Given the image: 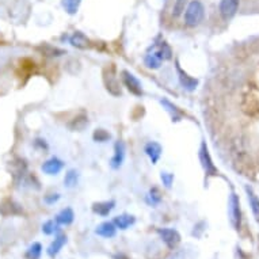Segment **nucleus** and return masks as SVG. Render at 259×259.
<instances>
[{
    "label": "nucleus",
    "mask_w": 259,
    "mask_h": 259,
    "mask_svg": "<svg viewBox=\"0 0 259 259\" xmlns=\"http://www.w3.org/2000/svg\"><path fill=\"white\" fill-rule=\"evenodd\" d=\"M149 51L153 52L161 61H168V60L172 59V51H171L170 45L166 41H161L160 44H155Z\"/></svg>",
    "instance_id": "9b49d317"
},
{
    "label": "nucleus",
    "mask_w": 259,
    "mask_h": 259,
    "mask_svg": "<svg viewBox=\"0 0 259 259\" xmlns=\"http://www.w3.org/2000/svg\"><path fill=\"white\" fill-rule=\"evenodd\" d=\"M175 68H177V72H178V77H179V83L182 85L183 89L186 90V91H194L197 89V85H198V79L196 77H191L189 73H186L181 68V65L177 61L175 64Z\"/></svg>",
    "instance_id": "6e6552de"
},
{
    "label": "nucleus",
    "mask_w": 259,
    "mask_h": 259,
    "mask_svg": "<svg viewBox=\"0 0 259 259\" xmlns=\"http://www.w3.org/2000/svg\"><path fill=\"white\" fill-rule=\"evenodd\" d=\"M228 216L230 221L235 230H240V224H242V210H240V201L239 197L232 193L228 200Z\"/></svg>",
    "instance_id": "f03ea898"
},
{
    "label": "nucleus",
    "mask_w": 259,
    "mask_h": 259,
    "mask_svg": "<svg viewBox=\"0 0 259 259\" xmlns=\"http://www.w3.org/2000/svg\"><path fill=\"white\" fill-rule=\"evenodd\" d=\"M65 243H67V236L63 234L57 235L55 240L51 243V246L48 247V250H47L48 255L52 256V258H55L56 255L59 254L60 251H61V248L65 246Z\"/></svg>",
    "instance_id": "f3484780"
},
{
    "label": "nucleus",
    "mask_w": 259,
    "mask_h": 259,
    "mask_svg": "<svg viewBox=\"0 0 259 259\" xmlns=\"http://www.w3.org/2000/svg\"><path fill=\"white\" fill-rule=\"evenodd\" d=\"M147 202H148L151 206H153V208L160 204L161 194L157 187H152V189L148 191V194H147Z\"/></svg>",
    "instance_id": "393cba45"
},
{
    "label": "nucleus",
    "mask_w": 259,
    "mask_h": 259,
    "mask_svg": "<svg viewBox=\"0 0 259 259\" xmlns=\"http://www.w3.org/2000/svg\"><path fill=\"white\" fill-rule=\"evenodd\" d=\"M57 227H59V224L56 223V220H48L42 225V232L45 235H53L57 231Z\"/></svg>",
    "instance_id": "c756f323"
},
{
    "label": "nucleus",
    "mask_w": 259,
    "mask_h": 259,
    "mask_svg": "<svg viewBox=\"0 0 259 259\" xmlns=\"http://www.w3.org/2000/svg\"><path fill=\"white\" fill-rule=\"evenodd\" d=\"M157 234H159L161 240L164 242V244L170 250H175L179 243H181V235H179L177 230H172V228H159Z\"/></svg>",
    "instance_id": "39448f33"
},
{
    "label": "nucleus",
    "mask_w": 259,
    "mask_h": 259,
    "mask_svg": "<svg viewBox=\"0 0 259 259\" xmlns=\"http://www.w3.org/2000/svg\"><path fill=\"white\" fill-rule=\"evenodd\" d=\"M246 191H247V196H248V202H250L251 210H252V213H254L255 220L259 221V198L255 196V193L252 191L251 187L247 186Z\"/></svg>",
    "instance_id": "4be33fe9"
},
{
    "label": "nucleus",
    "mask_w": 259,
    "mask_h": 259,
    "mask_svg": "<svg viewBox=\"0 0 259 259\" xmlns=\"http://www.w3.org/2000/svg\"><path fill=\"white\" fill-rule=\"evenodd\" d=\"M69 44L72 47L77 48V49H87V48H90V39L81 31H75L71 35V38H69Z\"/></svg>",
    "instance_id": "6ab92c4d"
},
{
    "label": "nucleus",
    "mask_w": 259,
    "mask_h": 259,
    "mask_svg": "<svg viewBox=\"0 0 259 259\" xmlns=\"http://www.w3.org/2000/svg\"><path fill=\"white\" fill-rule=\"evenodd\" d=\"M64 168V161L60 160L59 157H51L41 167V170L47 175H57Z\"/></svg>",
    "instance_id": "f8f14e48"
},
{
    "label": "nucleus",
    "mask_w": 259,
    "mask_h": 259,
    "mask_svg": "<svg viewBox=\"0 0 259 259\" xmlns=\"http://www.w3.org/2000/svg\"><path fill=\"white\" fill-rule=\"evenodd\" d=\"M95 234L106 239L114 238L115 234H117V227H115L113 221H105V223H102V224H99L97 227Z\"/></svg>",
    "instance_id": "4468645a"
},
{
    "label": "nucleus",
    "mask_w": 259,
    "mask_h": 259,
    "mask_svg": "<svg viewBox=\"0 0 259 259\" xmlns=\"http://www.w3.org/2000/svg\"><path fill=\"white\" fill-rule=\"evenodd\" d=\"M200 160L206 177H214V175L219 174V171H217L216 166H214V163H213L212 157H210V153H209L208 145H206L205 141H202V144H201Z\"/></svg>",
    "instance_id": "20e7f679"
},
{
    "label": "nucleus",
    "mask_w": 259,
    "mask_h": 259,
    "mask_svg": "<svg viewBox=\"0 0 259 259\" xmlns=\"http://www.w3.org/2000/svg\"><path fill=\"white\" fill-rule=\"evenodd\" d=\"M242 110L250 117L259 114V101L252 94H247L242 102Z\"/></svg>",
    "instance_id": "1a4fd4ad"
},
{
    "label": "nucleus",
    "mask_w": 259,
    "mask_h": 259,
    "mask_svg": "<svg viewBox=\"0 0 259 259\" xmlns=\"http://www.w3.org/2000/svg\"><path fill=\"white\" fill-rule=\"evenodd\" d=\"M110 133L105 129H97L93 135L94 141H97V143H106V141L110 140Z\"/></svg>",
    "instance_id": "c85d7f7f"
},
{
    "label": "nucleus",
    "mask_w": 259,
    "mask_h": 259,
    "mask_svg": "<svg viewBox=\"0 0 259 259\" xmlns=\"http://www.w3.org/2000/svg\"><path fill=\"white\" fill-rule=\"evenodd\" d=\"M56 223L59 225H69L72 224L73 220H75V213L71 208H65L63 209L61 212L57 213L56 216Z\"/></svg>",
    "instance_id": "aec40b11"
},
{
    "label": "nucleus",
    "mask_w": 259,
    "mask_h": 259,
    "mask_svg": "<svg viewBox=\"0 0 259 259\" xmlns=\"http://www.w3.org/2000/svg\"><path fill=\"white\" fill-rule=\"evenodd\" d=\"M123 160H125V144L123 141L118 140L114 145V156L111 157L110 166L114 170H118L119 167L122 166Z\"/></svg>",
    "instance_id": "9d476101"
},
{
    "label": "nucleus",
    "mask_w": 259,
    "mask_h": 259,
    "mask_svg": "<svg viewBox=\"0 0 259 259\" xmlns=\"http://www.w3.org/2000/svg\"><path fill=\"white\" fill-rule=\"evenodd\" d=\"M87 126H89V117L85 114H83V113L76 115V117L71 121V123H69V127H71L72 131H75V132H81V131H84Z\"/></svg>",
    "instance_id": "412c9836"
},
{
    "label": "nucleus",
    "mask_w": 259,
    "mask_h": 259,
    "mask_svg": "<svg viewBox=\"0 0 259 259\" xmlns=\"http://www.w3.org/2000/svg\"><path fill=\"white\" fill-rule=\"evenodd\" d=\"M160 179L166 189H171V186H172V182H174V174H171V172H166V171H164V172H161L160 174Z\"/></svg>",
    "instance_id": "7c9ffc66"
},
{
    "label": "nucleus",
    "mask_w": 259,
    "mask_h": 259,
    "mask_svg": "<svg viewBox=\"0 0 259 259\" xmlns=\"http://www.w3.org/2000/svg\"><path fill=\"white\" fill-rule=\"evenodd\" d=\"M115 208V201H101V202H95L93 205V212L98 216L106 217L110 214V212Z\"/></svg>",
    "instance_id": "2eb2a0df"
},
{
    "label": "nucleus",
    "mask_w": 259,
    "mask_h": 259,
    "mask_svg": "<svg viewBox=\"0 0 259 259\" xmlns=\"http://www.w3.org/2000/svg\"><path fill=\"white\" fill-rule=\"evenodd\" d=\"M115 259H129L125 254H118L117 256H115Z\"/></svg>",
    "instance_id": "c9c22d12"
},
{
    "label": "nucleus",
    "mask_w": 259,
    "mask_h": 259,
    "mask_svg": "<svg viewBox=\"0 0 259 259\" xmlns=\"http://www.w3.org/2000/svg\"><path fill=\"white\" fill-rule=\"evenodd\" d=\"M59 200H60L59 193H52V194H48V196H45V198H44V201H45L48 205H53Z\"/></svg>",
    "instance_id": "72a5a7b5"
},
{
    "label": "nucleus",
    "mask_w": 259,
    "mask_h": 259,
    "mask_svg": "<svg viewBox=\"0 0 259 259\" xmlns=\"http://www.w3.org/2000/svg\"><path fill=\"white\" fill-rule=\"evenodd\" d=\"M160 103L164 106V109L167 110V113L171 115V119H172V122H178V121H181L183 117V113L181 110H179L178 107L175 106L174 103H171L168 99L163 98L160 101Z\"/></svg>",
    "instance_id": "a211bd4d"
},
{
    "label": "nucleus",
    "mask_w": 259,
    "mask_h": 259,
    "mask_svg": "<svg viewBox=\"0 0 259 259\" xmlns=\"http://www.w3.org/2000/svg\"><path fill=\"white\" fill-rule=\"evenodd\" d=\"M161 63H163V61H161V60L159 59L153 52L151 51L147 52V55H145L144 57V64L148 67V68L159 69L161 67Z\"/></svg>",
    "instance_id": "5701e85b"
},
{
    "label": "nucleus",
    "mask_w": 259,
    "mask_h": 259,
    "mask_svg": "<svg viewBox=\"0 0 259 259\" xmlns=\"http://www.w3.org/2000/svg\"><path fill=\"white\" fill-rule=\"evenodd\" d=\"M44 52H45V55L48 56H52V57H57V56H61L64 55L65 52L61 51V49H59V48H53V47H49V45H47V47L44 48Z\"/></svg>",
    "instance_id": "473e14b6"
},
{
    "label": "nucleus",
    "mask_w": 259,
    "mask_h": 259,
    "mask_svg": "<svg viewBox=\"0 0 259 259\" xmlns=\"http://www.w3.org/2000/svg\"><path fill=\"white\" fill-rule=\"evenodd\" d=\"M35 144L39 145L42 149H48V145L47 143H45V140H35Z\"/></svg>",
    "instance_id": "f704fd0d"
},
{
    "label": "nucleus",
    "mask_w": 259,
    "mask_h": 259,
    "mask_svg": "<svg viewBox=\"0 0 259 259\" xmlns=\"http://www.w3.org/2000/svg\"><path fill=\"white\" fill-rule=\"evenodd\" d=\"M77 183H79V172L76 170L67 171V174L64 177V185H65V187L73 189V187L77 186Z\"/></svg>",
    "instance_id": "b1692460"
},
{
    "label": "nucleus",
    "mask_w": 259,
    "mask_h": 259,
    "mask_svg": "<svg viewBox=\"0 0 259 259\" xmlns=\"http://www.w3.org/2000/svg\"><path fill=\"white\" fill-rule=\"evenodd\" d=\"M240 5V0H221L220 6H219V11L223 19L225 21H230L236 15Z\"/></svg>",
    "instance_id": "0eeeda50"
},
{
    "label": "nucleus",
    "mask_w": 259,
    "mask_h": 259,
    "mask_svg": "<svg viewBox=\"0 0 259 259\" xmlns=\"http://www.w3.org/2000/svg\"><path fill=\"white\" fill-rule=\"evenodd\" d=\"M42 254V246L39 243H33L26 251V258L27 259H39Z\"/></svg>",
    "instance_id": "bb28decb"
},
{
    "label": "nucleus",
    "mask_w": 259,
    "mask_h": 259,
    "mask_svg": "<svg viewBox=\"0 0 259 259\" xmlns=\"http://www.w3.org/2000/svg\"><path fill=\"white\" fill-rule=\"evenodd\" d=\"M3 208H7L9 210H6V213L3 214V216H9V214H18V213L22 212L21 206L18 204H15L13 200H6L3 201V204L0 205V209Z\"/></svg>",
    "instance_id": "a878e982"
},
{
    "label": "nucleus",
    "mask_w": 259,
    "mask_h": 259,
    "mask_svg": "<svg viewBox=\"0 0 259 259\" xmlns=\"http://www.w3.org/2000/svg\"><path fill=\"white\" fill-rule=\"evenodd\" d=\"M103 81H105L106 90L113 95V97H121V95H122L121 85H119L118 79L115 76V69L113 65L106 67L105 71H103Z\"/></svg>",
    "instance_id": "7ed1b4c3"
},
{
    "label": "nucleus",
    "mask_w": 259,
    "mask_h": 259,
    "mask_svg": "<svg viewBox=\"0 0 259 259\" xmlns=\"http://www.w3.org/2000/svg\"><path fill=\"white\" fill-rule=\"evenodd\" d=\"M144 152L147 153V156L149 157V160L152 161V164H156L159 159L161 156V152H163V148L161 145L156 141H149L147 143L144 147Z\"/></svg>",
    "instance_id": "ddd939ff"
},
{
    "label": "nucleus",
    "mask_w": 259,
    "mask_h": 259,
    "mask_svg": "<svg viewBox=\"0 0 259 259\" xmlns=\"http://www.w3.org/2000/svg\"><path fill=\"white\" fill-rule=\"evenodd\" d=\"M186 2L187 0H177L174 5V9H172V15L175 18L179 17L181 14L185 11V6H186Z\"/></svg>",
    "instance_id": "2f4dec72"
},
{
    "label": "nucleus",
    "mask_w": 259,
    "mask_h": 259,
    "mask_svg": "<svg viewBox=\"0 0 259 259\" xmlns=\"http://www.w3.org/2000/svg\"><path fill=\"white\" fill-rule=\"evenodd\" d=\"M114 225L117 227V230H127L129 227H132L135 223H136V217L132 216V214H127V213H123V214H119V216L114 217L113 220Z\"/></svg>",
    "instance_id": "dca6fc26"
},
{
    "label": "nucleus",
    "mask_w": 259,
    "mask_h": 259,
    "mask_svg": "<svg viewBox=\"0 0 259 259\" xmlns=\"http://www.w3.org/2000/svg\"><path fill=\"white\" fill-rule=\"evenodd\" d=\"M205 17L204 5L200 0H191L185 11V23L190 27H196L202 22Z\"/></svg>",
    "instance_id": "f257e3e1"
},
{
    "label": "nucleus",
    "mask_w": 259,
    "mask_h": 259,
    "mask_svg": "<svg viewBox=\"0 0 259 259\" xmlns=\"http://www.w3.org/2000/svg\"><path fill=\"white\" fill-rule=\"evenodd\" d=\"M121 77H122V81L123 84H125V87L129 90V93H132L133 95H136V97H141V95L144 94L140 80H139L133 73H131L129 71H122V72H121Z\"/></svg>",
    "instance_id": "423d86ee"
},
{
    "label": "nucleus",
    "mask_w": 259,
    "mask_h": 259,
    "mask_svg": "<svg viewBox=\"0 0 259 259\" xmlns=\"http://www.w3.org/2000/svg\"><path fill=\"white\" fill-rule=\"evenodd\" d=\"M79 5H80V0H61V6L69 15L77 13Z\"/></svg>",
    "instance_id": "cd10ccee"
}]
</instances>
